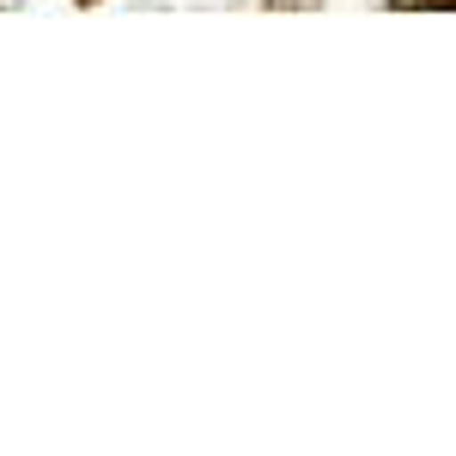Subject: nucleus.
Masks as SVG:
<instances>
[{"label":"nucleus","mask_w":456,"mask_h":456,"mask_svg":"<svg viewBox=\"0 0 456 456\" xmlns=\"http://www.w3.org/2000/svg\"><path fill=\"white\" fill-rule=\"evenodd\" d=\"M79 6H98V0H79Z\"/></svg>","instance_id":"obj_1"}]
</instances>
